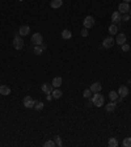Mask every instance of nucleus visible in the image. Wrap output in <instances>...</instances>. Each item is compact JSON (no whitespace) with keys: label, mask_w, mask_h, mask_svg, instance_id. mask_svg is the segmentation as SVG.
<instances>
[{"label":"nucleus","mask_w":131,"mask_h":147,"mask_svg":"<svg viewBox=\"0 0 131 147\" xmlns=\"http://www.w3.org/2000/svg\"><path fill=\"white\" fill-rule=\"evenodd\" d=\"M92 101H93V105H96L97 108H100V106L105 105V99H104V96H102V95H100V92H97V93H94V95H93Z\"/></svg>","instance_id":"1"},{"label":"nucleus","mask_w":131,"mask_h":147,"mask_svg":"<svg viewBox=\"0 0 131 147\" xmlns=\"http://www.w3.org/2000/svg\"><path fill=\"white\" fill-rule=\"evenodd\" d=\"M13 47L16 50H21L24 47V40L21 38V36H16L13 38Z\"/></svg>","instance_id":"2"},{"label":"nucleus","mask_w":131,"mask_h":147,"mask_svg":"<svg viewBox=\"0 0 131 147\" xmlns=\"http://www.w3.org/2000/svg\"><path fill=\"white\" fill-rule=\"evenodd\" d=\"M32 42H33L34 45H41V43L43 42L42 34H41V33H34V34L32 36Z\"/></svg>","instance_id":"3"},{"label":"nucleus","mask_w":131,"mask_h":147,"mask_svg":"<svg viewBox=\"0 0 131 147\" xmlns=\"http://www.w3.org/2000/svg\"><path fill=\"white\" fill-rule=\"evenodd\" d=\"M34 104H36V101H34L30 96H25V97H24V106H25V108H28V109L34 108Z\"/></svg>","instance_id":"4"},{"label":"nucleus","mask_w":131,"mask_h":147,"mask_svg":"<svg viewBox=\"0 0 131 147\" xmlns=\"http://www.w3.org/2000/svg\"><path fill=\"white\" fill-rule=\"evenodd\" d=\"M83 23H84V28H87V29L94 26V19H93L92 16H87V17L84 19Z\"/></svg>","instance_id":"5"},{"label":"nucleus","mask_w":131,"mask_h":147,"mask_svg":"<svg viewBox=\"0 0 131 147\" xmlns=\"http://www.w3.org/2000/svg\"><path fill=\"white\" fill-rule=\"evenodd\" d=\"M118 9H119V11H118L119 13H123V15H124V13H128V11H130L131 8H130L128 3H124V2H123V3H121V4H119Z\"/></svg>","instance_id":"6"},{"label":"nucleus","mask_w":131,"mask_h":147,"mask_svg":"<svg viewBox=\"0 0 131 147\" xmlns=\"http://www.w3.org/2000/svg\"><path fill=\"white\" fill-rule=\"evenodd\" d=\"M114 38L113 37H107V38H105L104 41H102V46L105 47V49H110L113 45H114Z\"/></svg>","instance_id":"7"},{"label":"nucleus","mask_w":131,"mask_h":147,"mask_svg":"<svg viewBox=\"0 0 131 147\" xmlns=\"http://www.w3.org/2000/svg\"><path fill=\"white\" fill-rule=\"evenodd\" d=\"M118 95L123 99V97H126L127 95H128V88L126 87V85H121L119 87V89H118Z\"/></svg>","instance_id":"8"},{"label":"nucleus","mask_w":131,"mask_h":147,"mask_svg":"<svg viewBox=\"0 0 131 147\" xmlns=\"http://www.w3.org/2000/svg\"><path fill=\"white\" fill-rule=\"evenodd\" d=\"M89 89L92 91V93H97V92H100V91L102 89V87H101V84H100L98 81H96V83H93V84L90 85Z\"/></svg>","instance_id":"9"},{"label":"nucleus","mask_w":131,"mask_h":147,"mask_svg":"<svg viewBox=\"0 0 131 147\" xmlns=\"http://www.w3.org/2000/svg\"><path fill=\"white\" fill-rule=\"evenodd\" d=\"M30 33V28L28 26V25H22L21 28H20V30H19V34L20 36H28Z\"/></svg>","instance_id":"10"},{"label":"nucleus","mask_w":131,"mask_h":147,"mask_svg":"<svg viewBox=\"0 0 131 147\" xmlns=\"http://www.w3.org/2000/svg\"><path fill=\"white\" fill-rule=\"evenodd\" d=\"M0 95H3V96L11 95V88L8 85H2V87H0Z\"/></svg>","instance_id":"11"},{"label":"nucleus","mask_w":131,"mask_h":147,"mask_svg":"<svg viewBox=\"0 0 131 147\" xmlns=\"http://www.w3.org/2000/svg\"><path fill=\"white\" fill-rule=\"evenodd\" d=\"M122 20V16H121V13L117 11V12H114L113 15H111V21H113V24H117V23H119Z\"/></svg>","instance_id":"12"},{"label":"nucleus","mask_w":131,"mask_h":147,"mask_svg":"<svg viewBox=\"0 0 131 147\" xmlns=\"http://www.w3.org/2000/svg\"><path fill=\"white\" fill-rule=\"evenodd\" d=\"M41 89H42V91H43L45 93H51V92H53V84L45 83V84H42Z\"/></svg>","instance_id":"13"},{"label":"nucleus","mask_w":131,"mask_h":147,"mask_svg":"<svg viewBox=\"0 0 131 147\" xmlns=\"http://www.w3.org/2000/svg\"><path fill=\"white\" fill-rule=\"evenodd\" d=\"M115 108H117V104H115V101H111V102H109V104L105 106V109H106V112H107V113H111V112H114V110H115Z\"/></svg>","instance_id":"14"},{"label":"nucleus","mask_w":131,"mask_h":147,"mask_svg":"<svg viewBox=\"0 0 131 147\" xmlns=\"http://www.w3.org/2000/svg\"><path fill=\"white\" fill-rule=\"evenodd\" d=\"M51 8H60L63 6V0H51V3H50Z\"/></svg>","instance_id":"15"},{"label":"nucleus","mask_w":131,"mask_h":147,"mask_svg":"<svg viewBox=\"0 0 131 147\" xmlns=\"http://www.w3.org/2000/svg\"><path fill=\"white\" fill-rule=\"evenodd\" d=\"M115 42L118 43V45H123V43H126V36L123 34V33H121V34H118V37H117V40H115Z\"/></svg>","instance_id":"16"},{"label":"nucleus","mask_w":131,"mask_h":147,"mask_svg":"<svg viewBox=\"0 0 131 147\" xmlns=\"http://www.w3.org/2000/svg\"><path fill=\"white\" fill-rule=\"evenodd\" d=\"M62 81H63V80H62V78L56 76V78H54V79H53V83H51V84H53V87L59 88V87L62 85Z\"/></svg>","instance_id":"17"},{"label":"nucleus","mask_w":131,"mask_h":147,"mask_svg":"<svg viewBox=\"0 0 131 147\" xmlns=\"http://www.w3.org/2000/svg\"><path fill=\"white\" fill-rule=\"evenodd\" d=\"M109 33H110L111 36H114V34H117V33H118V28H117V25H115V24H111V25L109 26Z\"/></svg>","instance_id":"18"},{"label":"nucleus","mask_w":131,"mask_h":147,"mask_svg":"<svg viewBox=\"0 0 131 147\" xmlns=\"http://www.w3.org/2000/svg\"><path fill=\"white\" fill-rule=\"evenodd\" d=\"M71 36H72V34H71V32H70L68 29H64V30L62 32V38H63V40H70Z\"/></svg>","instance_id":"19"},{"label":"nucleus","mask_w":131,"mask_h":147,"mask_svg":"<svg viewBox=\"0 0 131 147\" xmlns=\"http://www.w3.org/2000/svg\"><path fill=\"white\" fill-rule=\"evenodd\" d=\"M51 95H53V99H60L63 93H62V91H59V89H53Z\"/></svg>","instance_id":"20"},{"label":"nucleus","mask_w":131,"mask_h":147,"mask_svg":"<svg viewBox=\"0 0 131 147\" xmlns=\"http://www.w3.org/2000/svg\"><path fill=\"white\" fill-rule=\"evenodd\" d=\"M42 51H43V49H42L39 45H34V54H36V55H41Z\"/></svg>","instance_id":"21"},{"label":"nucleus","mask_w":131,"mask_h":147,"mask_svg":"<svg viewBox=\"0 0 131 147\" xmlns=\"http://www.w3.org/2000/svg\"><path fill=\"white\" fill-rule=\"evenodd\" d=\"M109 99H110L111 101H115V100H118V93H117L115 91H111V92L109 93Z\"/></svg>","instance_id":"22"},{"label":"nucleus","mask_w":131,"mask_h":147,"mask_svg":"<svg viewBox=\"0 0 131 147\" xmlns=\"http://www.w3.org/2000/svg\"><path fill=\"white\" fill-rule=\"evenodd\" d=\"M109 147H118V140L115 138H110L109 139Z\"/></svg>","instance_id":"23"},{"label":"nucleus","mask_w":131,"mask_h":147,"mask_svg":"<svg viewBox=\"0 0 131 147\" xmlns=\"http://www.w3.org/2000/svg\"><path fill=\"white\" fill-rule=\"evenodd\" d=\"M34 108H36V110H42L43 109V102L42 101H36V104H34Z\"/></svg>","instance_id":"24"},{"label":"nucleus","mask_w":131,"mask_h":147,"mask_svg":"<svg viewBox=\"0 0 131 147\" xmlns=\"http://www.w3.org/2000/svg\"><path fill=\"white\" fill-rule=\"evenodd\" d=\"M122 144H123V147H131V138H124Z\"/></svg>","instance_id":"25"},{"label":"nucleus","mask_w":131,"mask_h":147,"mask_svg":"<svg viewBox=\"0 0 131 147\" xmlns=\"http://www.w3.org/2000/svg\"><path fill=\"white\" fill-rule=\"evenodd\" d=\"M56 144H55V142L54 140H46L45 143H43V147H55Z\"/></svg>","instance_id":"26"},{"label":"nucleus","mask_w":131,"mask_h":147,"mask_svg":"<svg viewBox=\"0 0 131 147\" xmlns=\"http://www.w3.org/2000/svg\"><path fill=\"white\" fill-rule=\"evenodd\" d=\"M90 95H92V91H90V89H85V91L83 92V97H84V99H89Z\"/></svg>","instance_id":"27"},{"label":"nucleus","mask_w":131,"mask_h":147,"mask_svg":"<svg viewBox=\"0 0 131 147\" xmlns=\"http://www.w3.org/2000/svg\"><path fill=\"white\" fill-rule=\"evenodd\" d=\"M54 142H55V144H56V146H59V147H62V146H63V143H62V139H60V137H56Z\"/></svg>","instance_id":"28"},{"label":"nucleus","mask_w":131,"mask_h":147,"mask_svg":"<svg viewBox=\"0 0 131 147\" xmlns=\"http://www.w3.org/2000/svg\"><path fill=\"white\" fill-rule=\"evenodd\" d=\"M80 34H81L83 37H88V34H89V33H88V29H87V28H84L83 30H80Z\"/></svg>","instance_id":"29"},{"label":"nucleus","mask_w":131,"mask_h":147,"mask_svg":"<svg viewBox=\"0 0 131 147\" xmlns=\"http://www.w3.org/2000/svg\"><path fill=\"white\" fill-rule=\"evenodd\" d=\"M122 50H123V51H128V50H130V45H128V43H123V45H122Z\"/></svg>","instance_id":"30"},{"label":"nucleus","mask_w":131,"mask_h":147,"mask_svg":"<svg viewBox=\"0 0 131 147\" xmlns=\"http://www.w3.org/2000/svg\"><path fill=\"white\" fill-rule=\"evenodd\" d=\"M130 17H131V16H130L128 13H124V15H123V17H122V20H123V21H128V20H130Z\"/></svg>","instance_id":"31"},{"label":"nucleus","mask_w":131,"mask_h":147,"mask_svg":"<svg viewBox=\"0 0 131 147\" xmlns=\"http://www.w3.org/2000/svg\"><path fill=\"white\" fill-rule=\"evenodd\" d=\"M39 46H41V47H42V49H43V50H45V49H46V43H43V42H42V43H41V45H39Z\"/></svg>","instance_id":"32"},{"label":"nucleus","mask_w":131,"mask_h":147,"mask_svg":"<svg viewBox=\"0 0 131 147\" xmlns=\"http://www.w3.org/2000/svg\"><path fill=\"white\" fill-rule=\"evenodd\" d=\"M123 2H124V3H128V4H130V3H131V0H123Z\"/></svg>","instance_id":"33"},{"label":"nucleus","mask_w":131,"mask_h":147,"mask_svg":"<svg viewBox=\"0 0 131 147\" xmlns=\"http://www.w3.org/2000/svg\"><path fill=\"white\" fill-rule=\"evenodd\" d=\"M128 15H130V16H131V9H130V11H128Z\"/></svg>","instance_id":"34"}]
</instances>
